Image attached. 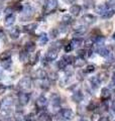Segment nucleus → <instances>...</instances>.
I'll return each instance as SVG.
<instances>
[{
	"instance_id": "nucleus-1",
	"label": "nucleus",
	"mask_w": 115,
	"mask_h": 121,
	"mask_svg": "<svg viewBox=\"0 0 115 121\" xmlns=\"http://www.w3.org/2000/svg\"><path fill=\"white\" fill-rule=\"evenodd\" d=\"M32 14H33V8L29 4H26L23 7V11H22V14L20 16V20L25 21V20L29 19Z\"/></svg>"
},
{
	"instance_id": "nucleus-2",
	"label": "nucleus",
	"mask_w": 115,
	"mask_h": 121,
	"mask_svg": "<svg viewBox=\"0 0 115 121\" xmlns=\"http://www.w3.org/2000/svg\"><path fill=\"white\" fill-rule=\"evenodd\" d=\"M57 7H58V0H48L44 7V11L47 14L52 13L53 11L56 10Z\"/></svg>"
},
{
	"instance_id": "nucleus-3",
	"label": "nucleus",
	"mask_w": 115,
	"mask_h": 121,
	"mask_svg": "<svg viewBox=\"0 0 115 121\" xmlns=\"http://www.w3.org/2000/svg\"><path fill=\"white\" fill-rule=\"evenodd\" d=\"M18 86L19 88L23 91H27L31 88V80H30V78L28 77H25L23 79H21L20 81L18 83Z\"/></svg>"
},
{
	"instance_id": "nucleus-4",
	"label": "nucleus",
	"mask_w": 115,
	"mask_h": 121,
	"mask_svg": "<svg viewBox=\"0 0 115 121\" xmlns=\"http://www.w3.org/2000/svg\"><path fill=\"white\" fill-rule=\"evenodd\" d=\"M18 100H19V103L24 106V105H26L28 103L29 95L27 93H25V92H20L19 93V95H18Z\"/></svg>"
},
{
	"instance_id": "nucleus-5",
	"label": "nucleus",
	"mask_w": 115,
	"mask_h": 121,
	"mask_svg": "<svg viewBox=\"0 0 115 121\" xmlns=\"http://www.w3.org/2000/svg\"><path fill=\"white\" fill-rule=\"evenodd\" d=\"M58 50H56V48H51V50H49L48 52H47V55H45V59H47L48 60H55L57 59V56H58Z\"/></svg>"
},
{
	"instance_id": "nucleus-6",
	"label": "nucleus",
	"mask_w": 115,
	"mask_h": 121,
	"mask_svg": "<svg viewBox=\"0 0 115 121\" xmlns=\"http://www.w3.org/2000/svg\"><path fill=\"white\" fill-rule=\"evenodd\" d=\"M82 21L85 22V23L88 24V25L93 24L96 21V16H94V15H92V14H85L82 17Z\"/></svg>"
},
{
	"instance_id": "nucleus-7",
	"label": "nucleus",
	"mask_w": 115,
	"mask_h": 121,
	"mask_svg": "<svg viewBox=\"0 0 115 121\" xmlns=\"http://www.w3.org/2000/svg\"><path fill=\"white\" fill-rule=\"evenodd\" d=\"M47 105H48V100H47V98H45L44 96H40V97L37 98V100H36V107L38 109H44Z\"/></svg>"
},
{
	"instance_id": "nucleus-8",
	"label": "nucleus",
	"mask_w": 115,
	"mask_h": 121,
	"mask_svg": "<svg viewBox=\"0 0 115 121\" xmlns=\"http://www.w3.org/2000/svg\"><path fill=\"white\" fill-rule=\"evenodd\" d=\"M62 115H63V117L65 119L71 120V119H73V117H74V112L69 108H65L62 110Z\"/></svg>"
},
{
	"instance_id": "nucleus-9",
	"label": "nucleus",
	"mask_w": 115,
	"mask_h": 121,
	"mask_svg": "<svg viewBox=\"0 0 115 121\" xmlns=\"http://www.w3.org/2000/svg\"><path fill=\"white\" fill-rule=\"evenodd\" d=\"M9 35H10V37L12 39H17L19 37V35H20V30H19L18 26H14V27L9 31Z\"/></svg>"
},
{
	"instance_id": "nucleus-10",
	"label": "nucleus",
	"mask_w": 115,
	"mask_h": 121,
	"mask_svg": "<svg viewBox=\"0 0 115 121\" xmlns=\"http://www.w3.org/2000/svg\"><path fill=\"white\" fill-rule=\"evenodd\" d=\"M110 96H111L110 90L108 88H103L102 91H101V100L107 101L110 98Z\"/></svg>"
},
{
	"instance_id": "nucleus-11",
	"label": "nucleus",
	"mask_w": 115,
	"mask_h": 121,
	"mask_svg": "<svg viewBox=\"0 0 115 121\" xmlns=\"http://www.w3.org/2000/svg\"><path fill=\"white\" fill-rule=\"evenodd\" d=\"M15 21V16L13 14H10V15H7L4 19V24L6 26H11Z\"/></svg>"
},
{
	"instance_id": "nucleus-12",
	"label": "nucleus",
	"mask_w": 115,
	"mask_h": 121,
	"mask_svg": "<svg viewBox=\"0 0 115 121\" xmlns=\"http://www.w3.org/2000/svg\"><path fill=\"white\" fill-rule=\"evenodd\" d=\"M70 12H71V14L77 16V15H79L80 12H81V6H80V5H76V4L72 5L70 7Z\"/></svg>"
},
{
	"instance_id": "nucleus-13",
	"label": "nucleus",
	"mask_w": 115,
	"mask_h": 121,
	"mask_svg": "<svg viewBox=\"0 0 115 121\" xmlns=\"http://www.w3.org/2000/svg\"><path fill=\"white\" fill-rule=\"evenodd\" d=\"M37 28V24L36 23H30V24H27L23 26V30L25 32H33L34 30H35Z\"/></svg>"
},
{
	"instance_id": "nucleus-14",
	"label": "nucleus",
	"mask_w": 115,
	"mask_h": 121,
	"mask_svg": "<svg viewBox=\"0 0 115 121\" xmlns=\"http://www.w3.org/2000/svg\"><path fill=\"white\" fill-rule=\"evenodd\" d=\"M72 100L74 102H81L83 100V94L80 92V91H77V92H75L74 94H73L72 96Z\"/></svg>"
},
{
	"instance_id": "nucleus-15",
	"label": "nucleus",
	"mask_w": 115,
	"mask_h": 121,
	"mask_svg": "<svg viewBox=\"0 0 115 121\" xmlns=\"http://www.w3.org/2000/svg\"><path fill=\"white\" fill-rule=\"evenodd\" d=\"M28 58H29L28 52L26 51V50H23V51L20 52V54H19V59H20V60H21L22 63H26V62H27Z\"/></svg>"
},
{
	"instance_id": "nucleus-16",
	"label": "nucleus",
	"mask_w": 115,
	"mask_h": 121,
	"mask_svg": "<svg viewBox=\"0 0 115 121\" xmlns=\"http://www.w3.org/2000/svg\"><path fill=\"white\" fill-rule=\"evenodd\" d=\"M107 9H108V7H107V5H105V4H99L95 7V11L98 14H101V15L104 13Z\"/></svg>"
},
{
	"instance_id": "nucleus-17",
	"label": "nucleus",
	"mask_w": 115,
	"mask_h": 121,
	"mask_svg": "<svg viewBox=\"0 0 115 121\" xmlns=\"http://www.w3.org/2000/svg\"><path fill=\"white\" fill-rule=\"evenodd\" d=\"M97 77H98L99 80H100V82L105 83V82L109 79V75H108V73H107V72H100V73L98 74Z\"/></svg>"
},
{
	"instance_id": "nucleus-18",
	"label": "nucleus",
	"mask_w": 115,
	"mask_h": 121,
	"mask_svg": "<svg viewBox=\"0 0 115 121\" xmlns=\"http://www.w3.org/2000/svg\"><path fill=\"white\" fill-rule=\"evenodd\" d=\"M48 76L47 72H45L44 69H38L36 72H35V78H38V79H45V77Z\"/></svg>"
},
{
	"instance_id": "nucleus-19",
	"label": "nucleus",
	"mask_w": 115,
	"mask_h": 121,
	"mask_svg": "<svg viewBox=\"0 0 115 121\" xmlns=\"http://www.w3.org/2000/svg\"><path fill=\"white\" fill-rule=\"evenodd\" d=\"M85 64H86L85 60H84L83 58H80V56L77 60H74V66L76 68H82V67L85 66Z\"/></svg>"
},
{
	"instance_id": "nucleus-20",
	"label": "nucleus",
	"mask_w": 115,
	"mask_h": 121,
	"mask_svg": "<svg viewBox=\"0 0 115 121\" xmlns=\"http://www.w3.org/2000/svg\"><path fill=\"white\" fill-rule=\"evenodd\" d=\"M12 104H13V97L12 96H6L4 99H3V105H4L5 107H10Z\"/></svg>"
},
{
	"instance_id": "nucleus-21",
	"label": "nucleus",
	"mask_w": 115,
	"mask_h": 121,
	"mask_svg": "<svg viewBox=\"0 0 115 121\" xmlns=\"http://www.w3.org/2000/svg\"><path fill=\"white\" fill-rule=\"evenodd\" d=\"M115 14V10L114 9H107L104 13H103L101 16L103 18H105V19H108V18H111Z\"/></svg>"
},
{
	"instance_id": "nucleus-22",
	"label": "nucleus",
	"mask_w": 115,
	"mask_h": 121,
	"mask_svg": "<svg viewBox=\"0 0 115 121\" xmlns=\"http://www.w3.org/2000/svg\"><path fill=\"white\" fill-rule=\"evenodd\" d=\"M14 119L15 121H26V117L23 115L22 112H16L14 114Z\"/></svg>"
},
{
	"instance_id": "nucleus-23",
	"label": "nucleus",
	"mask_w": 115,
	"mask_h": 121,
	"mask_svg": "<svg viewBox=\"0 0 115 121\" xmlns=\"http://www.w3.org/2000/svg\"><path fill=\"white\" fill-rule=\"evenodd\" d=\"M51 99H52V103H53V106H59L60 105L61 98H60V96L58 95V94H53V95H52Z\"/></svg>"
},
{
	"instance_id": "nucleus-24",
	"label": "nucleus",
	"mask_w": 115,
	"mask_h": 121,
	"mask_svg": "<svg viewBox=\"0 0 115 121\" xmlns=\"http://www.w3.org/2000/svg\"><path fill=\"white\" fill-rule=\"evenodd\" d=\"M38 121H52V117L49 116L48 113H41V114L38 116Z\"/></svg>"
},
{
	"instance_id": "nucleus-25",
	"label": "nucleus",
	"mask_w": 115,
	"mask_h": 121,
	"mask_svg": "<svg viewBox=\"0 0 115 121\" xmlns=\"http://www.w3.org/2000/svg\"><path fill=\"white\" fill-rule=\"evenodd\" d=\"M98 52H99V55L102 56H108L110 55L109 50H108L107 48H105V47L100 48L98 50Z\"/></svg>"
},
{
	"instance_id": "nucleus-26",
	"label": "nucleus",
	"mask_w": 115,
	"mask_h": 121,
	"mask_svg": "<svg viewBox=\"0 0 115 121\" xmlns=\"http://www.w3.org/2000/svg\"><path fill=\"white\" fill-rule=\"evenodd\" d=\"M74 30H75L76 33H78V35H84V33L86 32L87 28H86L85 25H79V26H77Z\"/></svg>"
},
{
	"instance_id": "nucleus-27",
	"label": "nucleus",
	"mask_w": 115,
	"mask_h": 121,
	"mask_svg": "<svg viewBox=\"0 0 115 121\" xmlns=\"http://www.w3.org/2000/svg\"><path fill=\"white\" fill-rule=\"evenodd\" d=\"M49 40V37L47 35H44V33H43V35H40V36L38 37V43H40V45H44L45 43H48Z\"/></svg>"
},
{
	"instance_id": "nucleus-28",
	"label": "nucleus",
	"mask_w": 115,
	"mask_h": 121,
	"mask_svg": "<svg viewBox=\"0 0 115 121\" xmlns=\"http://www.w3.org/2000/svg\"><path fill=\"white\" fill-rule=\"evenodd\" d=\"M62 21H63V23L68 25V24H71L73 22V18H72V16H70V14H66L62 17Z\"/></svg>"
},
{
	"instance_id": "nucleus-29",
	"label": "nucleus",
	"mask_w": 115,
	"mask_h": 121,
	"mask_svg": "<svg viewBox=\"0 0 115 121\" xmlns=\"http://www.w3.org/2000/svg\"><path fill=\"white\" fill-rule=\"evenodd\" d=\"M71 44H72L73 48H78V47H80V45L82 44V39H77V37H75V39H72Z\"/></svg>"
},
{
	"instance_id": "nucleus-30",
	"label": "nucleus",
	"mask_w": 115,
	"mask_h": 121,
	"mask_svg": "<svg viewBox=\"0 0 115 121\" xmlns=\"http://www.w3.org/2000/svg\"><path fill=\"white\" fill-rule=\"evenodd\" d=\"M38 59H40V52H35L32 56H30V59H29V60H30V65L31 66H33V65H35V64L37 63V60H38Z\"/></svg>"
},
{
	"instance_id": "nucleus-31",
	"label": "nucleus",
	"mask_w": 115,
	"mask_h": 121,
	"mask_svg": "<svg viewBox=\"0 0 115 121\" xmlns=\"http://www.w3.org/2000/svg\"><path fill=\"white\" fill-rule=\"evenodd\" d=\"M35 44H34V43H27L25 44V50L27 51L28 52H32L35 51Z\"/></svg>"
},
{
	"instance_id": "nucleus-32",
	"label": "nucleus",
	"mask_w": 115,
	"mask_h": 121,
	"mask_svg": "<svg viewBox=\"0 0 115 121\" xmlns=\"http://www.w3.org/2000/svg\"><path fill=\"white\" fill-rule=\"evenodd\" d=\"M11 56V52L9 51H5L3 52L1 55H0V60H9Z\"/></svg>"
},
{
	"instance_id": "nucleus-33",
	"label": "nucleus",
	"mask_w": 115,
	"mask_h": 121,
	"mask_svg": "<svg viewBox=\"0 0 115 121\" xmlns=\"http://www.w3.org/2000/svg\"><path fill=\"white\" fill-rule=\"evenodd\" d=\"M91 83H92V86H93V88L95 87L96 88H98L99 85H100V80L98 79V77H94V78H91Z\"/></svg>"
},
{
	"instance_id": "nucleus-34",
	"label": "nucleus",
	"mask_w": 115,
	"mask_h": 121,
	"mask_svg": "<svg viewBox=\"0 0 115 121\" xmlns=\"http://www.w3.org/2000/svg\"><path fill=\"white\" fill-rule=\"evenodd\" d=\"M1 66H2L3 69L9 70V69H10V67H11V60H10V59H9V60H2Z\"/></svg>"
},
{
	"instance_id": "nucleus-35",
	"label": "nucleus",
	"mask_w": 115,
	"mask_h": 121,
	"mask_svg": "<svg viewBox=\"0 0 115 121\" xmlns=\"http://www.w3.org/2000/svg\"><path fill=\"white\" fill-rule=\"evenodd\" d=\"M97 107H98V104L96 103L95 101H92L91 103L87 106V109H88L89 111H93V110H95V109L97 108Z\"/></svg>"
},
{
	"instance_id": "nucleus-36",
	"label": "nucleus",
	"mask_w": 115,
	"mask_h": 121,
	"mask_svg": "<svg viewBox=\"0 0 115 121\" xmlns=\"http://www.w3.org/2000/svg\"><path fill=\"white\" fill-rule=\"evenodd\" d=\"M93 45H94V39H86V41H85V47L87 48H91Z\"/></svg>"
},
{
	"instance_id": "nucleus-37",
	"label": "nucleus",
	"mask_w": 115,
	"mask_h": 121,
	"mask_svg": "<svg viewBox=\"0 0 115 121\" xmlns=\"http://www.w3.org/2000/svg\"><path fill=\"white\" fill-rule=\"evenodd\" d=\"M63 60L66 62L68 65L69 64H72V63H74V58H73L72 56H64V58H63Z\"/></svg>"
},
{
	"instance_id": "nucleus-38",
	"label": "nucleus",
	"mask_w": 115,
	"mask_h": 121,
	"mask_svg": "<svg viewBox=\"0 0 115 121\" xmlns=\"http://www.w3.org/2000/svg\"><path fill=\"white\" fill-rule=\"evenodd\" d=\"M95 71V66L94 65H88L86 67V70H85V73L86 74H90V73H93Z\"/></svg>"
},
{
	"instance_id": "nucleus-39",
	"label": "nucleus",
	"mask_w": 115,
	"mask_h": 121,
	"mask_svg": "<svg viewBox=\"0 0 115 121\" xmlns=\"http://www.w3.org/2000/svg\"><path fill=\"white\" fill-rule=\"evenodd\" d=\"M49 76V79H51L52 81H57L58 80V77H59L56 72H51Z\"/></svg>"
},
{
	"instance_id": "nucleus-40",
	"label": "nucleus",
	"mask_w": 115,
	"mask_h": 121,
	"mask_svg": "<svg viewBox=\"0 0 115 121\" xmlns=\"http://www.w3.org/2000/svg\"><path fill=\"white\" fill-rule=\"evenodd\" d=\"M49 35H51V36L53 37V39H56V37L58 36V35H59V30H58L57 28H53V29L51 30Z\"/></svg>"
},
{
	"instance_id": "nucleus-41",
	"label": "nucleus",
	"mask_w": 115,
	"mask_h": 121,
	"mask_svg": "<svg viewBox=\"0 0 115 121\" xmlns=\"http://www.w3.org/2000/svg\"><path fill=\"white\" fill-rule=\"evenodd\" d=\"M68 65V64L66 63V62H65V60L62 59V60H60V62H59V64H58V66H59V68H60V69H65V68H66V66Z\"/></svg>"
},
{
	"instance_id": "nucleus-42",
	"label": "nucleus",
	"mask_w": 115,
	"mask_h": 121,
	"mask_svg": "<svg viewBox=\"0 0 115 121\" xmlns=\"http://www.w3.org/2000/svg\"><path fill=\"white\" fill-rule=\"evenodd\" d=\"M77 54H78V56L84 59L86 56V51L85 50H79L78 52H77Z\"/></svg>"
},
{
	"instance_id": "nucleus-43",
	"label": "nucleus",
	"mask_w": 115,
	"mask_h": 121,
	"mask_svg": "<svg viewBox=\"0 0 115 121\" xmlns=\"http://www.w3.org/2000/svg\"><path fill=\"white\" fill-rule=\"evenodd\" d=\"M62 41H57V43H53V48H56V50H59V48H62Z\"/></svg>"
},
{
	"instance_id": "nucleus-44",
	"label": "nucleus",
	"mask_w": 115,
	"mask_h": 121,
	"mask_svg": "<svg viewBox=\"0 0 115 121\" xmlns=\"http://www.w3.org/2000/svg\"><path fill=\"white\" fill-rule=\"evenodd\" d=\"M41 88H43V89H49V83L48 82V81H43V84H41Z\"/></svg>"
},
{
	"instance_id": "nucleus-45",
	"label": "nucleus",
	"mask_w": 115,
	"mask_h": 121,
	"mask_svg": "<svg viewBox=\"0 0 115 121\" xmlns=\"http://www.w3.org/2000/svg\"><path fill=\"white\" fill-rule=\"evenodd\" d=\"M72 50H73V47H72L71 43L66 44V47H65V52H70Z\"/></svg>"
},
{
	"instance_id": "nucleus-46",
	"label": "nucleus",
	"mask_w": 115,
	"mask_h": 121,
	"mask_svg": "<svg viewBox=\"0 0 115 121\" xmlns=\"http://www.w3.org/2000/svg\"><path fill=\"white\" fill-rule=\"evenodd\" d=\"M85 6H87L88 8H89V7H92L93 6V1H92V0H86L85 1Z\"/></svg>"
},
{
	"instance_id": "nucleus-47",
	"label": "nucleus",
	"mask_w": 115,
	"mask_h": 121,
	"mask_svg": "<svg viewBox=\"0 0 115 121\" xmlns=\"http://www.w3.org/2000/svg\"><path fill=\"white\" fill-rule=\"evenodd\" d=\"M22 5L21 4H19V3H17V4H15V6H14V9L16 10V11H21L22 10Z\"/></svg>"
},
{
	"instance_id": "nucleus-48",
	"label": "nucleus",
	"mask_w": 115,
	"mask_h": 121,
	"mask_svg": "<svg viewBox=\"0 0 115 121\" xmlns=\"http://www.w3.org/2000/svg\"><path fill=\"white\" fill-rule=\"evenodd\" d=\"M5 90H6V87L3 85V84H1V83H0V94L4 93V92H5Z\"/></svg>"
},
{
	"instance_id": "nucleus-49",
	"label": "nucleus",
	"mask_w": 115,
	"mask_h": 121,
	"mask_svg": "<svg viewBox=\"0 0 115 121\" xmlns=\"http://www.w3.org/2000/svg\"><path fill=\"white\" fill-rule=\"evenodd\" d=\"M12 11H13V8H11V7H8V8L5 9V13H6L7 15H10Z\"/></svg>"
},
{
	"instance_id": "nucleus-50",
	"label": "nucleus",
	"mask_w": 115,
	"mask_h": 121,
	"mask_svg": "<svg viewBox=\"0 0 115 121\" xmlns=\"http://www.w3.org/2000/svg\"><path fill=\"white\" fill-rule=\"evenodd\" d=\"M84 106H80V107L78 108V112H79V114L80 115H84V113H83V110H84Z\"/></svg>"
},
{
	"instance_id": "nucleus-51",
	"label": "nucleus",
	"mask_w": 115,
	"mask_h": 121,
	"mask_svg": "<svg viewBox=\"0 0 115 121\" xmlns=\"http://www.w3.org/2000/svg\"><path fill=\"white\" fill-rule=\"evenodd\" d=\"M100 121H110V119H109V117H107V116H102L100 118Z\"/></svg>"
},
{
	"instance_id": "nucleus-52",
	"label": "nucleus",
	"mask_w": 115,
	"mask_h": 121,
	"mask_svg": "<svg viewBox=\"0 0 115 121\" xmlns=\"http://www.w3.org/2000/svg\"><path fill=\"white\" fill-rule=\"evenodd\" d=\"M64 1L66 2V3H68V4H71V3H73L75 0H64Z\"/></svg>"
},
{
	"instance_id": "nucleus-53",
	"label": "nucleus",
	"mask_w": 115,
	"mask_h": 121,
	"mask_svg": "<svg viewBox=\"0 0 115 121\" xmlns=\"http://www.w3.org/2000/svg\"><path fill=\"white\" fill-rule=\"evenodd\" d=\"M112 84L115 85V74L113 75V77H112Z\"/></svg>"
},
{
	"instance_id": "nucleus-54",
	"label": "nucleus",
	"mask_w": 115,
	"mask_h": 121,
	"mask_svg": "<svg viewBox=\"0 0 115 121\" xmlns=\"http://www.w3.org/2000/svg\"><path fill=\"white\" fill-rule=\"evenodd\" d=\"M3 2H4L3 0H0V8H1V7L3 6Z\"/></svg>"
},
{
	"instance_id": "nucleus-55",
	"label": "nucleus",
	"mask_w": 115,
	"mask_h": 121,
	"mask_svg": "<svg viewBox=\"0 0 115 121\" xmlns=\"http://www.w3.org/2000/svg\"><path fill=\"white\" fill-rule=\"evenodd\" d=\"M112 109H113V110L115 111V101H114L113 103H112Z\"/></svg>"
},
{
	"instance_id": "nucleus-56",
	"label": "nucleus",
	"mask_w": 115,
	"mask_h": 121,
	"mask_svg": "<svg viewBox=\"0 0 115 121\" xmlns=\"http://www.w3.org/2000/svg\"><path fill=\"white\" fill-rule=\"evenodd\" d=\"M112 39H113V40H115V32L113 33V35H112Z\"/></svg>"
},
{
	"instance_id": "nucleus-57",
	"label": "nucleus",
	"mask_w": 115,
	"mask_h": 121,
	"mask_svg": "<svg viewBox=\"0 0 115 121\" xmlns=\"http://www.w3.org/2000/svg\"><path fill=\"white\" fill-rule=\"evenodd\" d=\"M79 121H88V120H86V119H84V118H82V119H80Z\"/></svg>"
},
{
	"instance_id": "nucleus-58",
	"label": "nucleus",
	"mask_w": 115,
	"mask_h": 121,
	"mask_svg": "<svg viewBox=\"0 0 115 121\" xmlns=\"http://www.w3.org/2000/svg\"><path fill=\"white\" fill-rule=\"evenodd\" d=\"M58 121H64V120H62V119H58Z\"/></svg>"
},
{
	"instance_id": "nucleus-59",
	"label": "nucleus",
	"mask_w": 115,
	"mask_h": 121,
	"mask_svg": "<svg viewBox=\"0 0 115 121\" xmlns=\"http://www.w3.org/2000/svg\"><path fill=\"white\" fill-rule=\"evenodd\" d=\"M0 76H1V73H0Z\"/></svg>"
},
{
	"instance_id": "nucleus-60",
	"label": "nucleus",
	"mask_w": 115,
	"mask_h": 121,
	"mask_svg": "<svg viewBox=\"0 0 115 121\" xmlns=\"http://www.w3.org/2000/svg\"><path fill=\"white\" fill-rule=\"evenodd\" d=\"M0 106H1V104H0Z\"/></svg>"
},
{
	"instance_id": "nucleus-61",
	"label": "nucleus",
	"mask_w": 115,
	"mask_h": 121,
	"mask_svg": "<svg viewBox=\"0 0 115 121\" xmlns=\"http://www.w3.org/2000/svg\"><path fill=\"white\" fill-rule=\"evenodd\" d=\"M0 121H1V120H0Z\"/></svg>"
}]
</instances>
